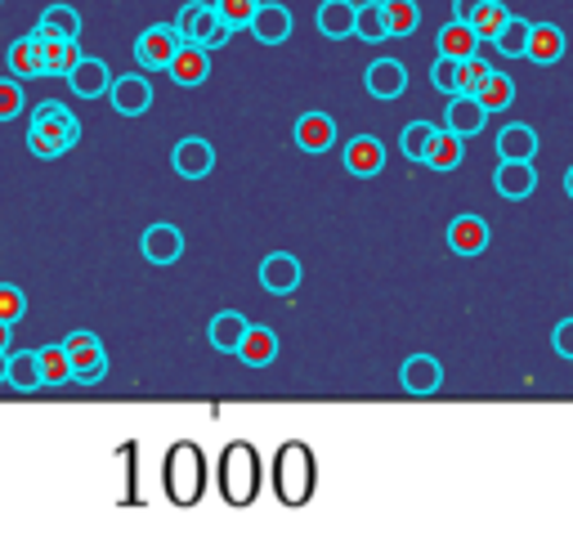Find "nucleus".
Here are the masks:
<instances>
[{
    "mask_svg": "<svg viewBox=\"0 0 573 560\" xmlns=\"http://www.w3.org/2000/svg\"><path fill=\"white\" fill-rule=\"evenodd\" d=\"M0 382H10V354L0 350Z\"/></svg>",
    "mask_w": 573,
    "mask_h": 560,
    "instance_id": "47",
    "label": "nucleus"
},
{
    "mask_svg": "<svg viewBox=\"0 0 573 560\" xmlns=\"http://www.w3.org/2000/svg\"><path fill=\"white\" fill-rule=\"evenodd\" d=\"M480 104H484L489 113H506V108L515 104V81L502 77V72H493V77L480 85Z\"/></svg>",
    "mask_w": 573,
    "mask_h": 560,
    "instance_id": "38",
    "label": "nucleus"
},
{
    "mask_svg": "<svg viewBox=\"0 0 573 560\" xmlns=\"http://www.w3.org/2000/svg\"><path fill=\"white\" fill-rule=\"evenodd\" d=\"M63 346L72 354V382L77 386H94V382L108 377V350L94 332H72Z\"/></svg>",
    "mask_w": 573,
    "mask_h": 560,
    "instance_id": "6",
    "label": "nucleus"
},
{
    "mask_svg": "<svg viewBox=\"0 0 573 560\" xmlns=\"http://www.w3.org/2000/svg\"><path fill=\"white\" fill-rule=\"evenodd\" d=\"M10 386L32 395L36 386H45V372H40V350H19L10 354Z\"/></svg>",
    "mask_w": 573,
    "mask_h": 560,
    "instance_id": "29",
    "label": "nucleus"
},
{
    "mask_svg": "<svg viewBox=\"0 0 573 560\" xmlns=\"http://www.w3.org/2000/svg\"><path fill=\"white\" fill-rule=\"evenodd\" d=\"M359 40L367 45H381L390 40V19H386V0H367V5H359Z\"/></svg>",
    "mask_w": 573,
    "mask_h": 560,
    "instance_id": "33",
    "label": "nucleus"
},
{
    "mask_svg": "<svg viewBox=\"0 0 573 560\" xmlns=\"http://www.w3.org/2000/svg\"><path fill=\"white\" fill-rule=\"evenodd\" d=\"M215 485H220V498L229 506H252L260 498V485H265V466H260L256 444H247V440L224 444V453L215 462Z\"/></svg>",
    "mask_w": 573,
    "mask_h": 560,
    "instance_id": "1",
    "label": "nucleus"
},
{
    "mask_svg": "<svg viewBox=\"0 0 573 560\" xmlns=\"http://www.w3.org/2000/svg\"><path fill=\"white\" fill-rule=\"evenodd\" d=\"M493 189H498L506 202L534 198V189H538V171H534V162H506V158H502V166L493 171Z\"/></svg>",
    "mask_w": 573,
    "mask_h": 560,
    "instance_id": "8",
    "label": "nucleus"
},
{
    "mask_svg": "<svg viewBox=\"0 0 573 560\" xmlns=\"http://www.w3.org/2000/svg\"><path fill=\"white\" fill-rule=\"evenodd\" d=\"M399 382H404L408 395H435L440 382H444V368H440L435 354H412L404 363V372H399Z\"/></svg>",
    "mask_w": 573,
    "mask_h": 560,
    "instance_id": "14",
    "label": "nucleus"
},
{
    "mask_svg": "<svg viewBox=\"0 0 573 560\" xmlns=\"http://www.w3.org/2000/svg\"><path fill=\"white\" fill-rule=\"evenodd\" d=\"M5 63H10V77L19 81H32V77H45V50H40V40L27 32L19 36L10 50H5Z\"/></svg>",
    "mask_w": 573,
    "mask_h": 560,
    "instance_id": "21",
    "label": "nucleus"
},
{
    "mask_svg": "<svg viewBox=\"0 0 573 560\" xmlns=\"http://www.w3.org/2000/svg\"><path fill=\"white\" fill-rule=\"evenodd\" d=\"M484 117H489V108L480 104V95H453V100H448V113H444L448 130H457L461 139L480 135V130H484Z\"/></svg>",
    "mask_w": 573,
    "mask_h": 560,
    "instance_id": "20",
    "label": "nucleus"
},
{
    "mask_svg": "<svg viewBox=\"0 0 573 560\" xmlns=\"http://www.w3.org/2000/svg\"><path fill=\"white\" fill-rule=\"evenodd\" d=\"M68 81H72V90L81 100H100V95H108L113 90V77H108V63L104 59H81L72 72H68Z\"/></svg>",
    "mask_w": 573,
    "mask_h": 560,
    "instance_id": "24",
    "label": "nucleus"
},
{
    "mask_svg": "<svg viewBox=\"0 0 573 560\" xmlns=\"http://www.w3.org/2000/svg\"><path fill=\"white\" fill-rule=\"evenodd\" d=\"M179 32H175V23L171 27H149L139 40H135V59L143 63V68H153V72H166L171 63H175V55H179Z\"/></svg>",
    "mask_w": 573,
    "mask_h": 560,
    "instance_id": "7",
    "label": "nucleus"
},
{
    "mask_svg": "<svg viewBox=\"0 0 573 560\" xmlns=\"http://www.w3.org/2000/svg\"><path fill=\"white\" fill-rule=\"evenodd\" d=\"M318 32L327 40H346L359 32V5H350V0H323L318 5Z\"/></svg>",
    "mask_w": 573,
    "mask_h": 560,
    "instance_id": "19",
    "label": "nucleus"
},
{
    "mask_svg": "<svg viewBox=\"0 0 573 560\" xmlns=\"http://www.w3.org/2000/svg\"><path fill=\"white\" fill-rule=\"evenodd\" d=\"M237 359H243L247 368L273 363V359H278V337H273L269 328H252V332L243 337V346H237Z\"/></svg>",
    "mask_w": 573,
    "mask_h": 560,
    "instance_id": "32",
    "label": "nucleus"
},
{
    "mask_svg": "<svg viewBox=\"0 0 573 560\" xmlns=\"http://www.w3.org/2000/svg\"><path fill=\"white\" fill-rule=\"evenodd\" d=\"M435 135H440V126H430V121H412V126L399 135V149H404V158H408V162H425V158H430V144H435Z\"/></svg>",
    "mask_w": 573,
    "mask_h": 560,
    "instance_id": "36",
    "label": "nucleus"
},
{
    "mask_svg": "<svg viewBox=\"0 0 573 560\" xmlns=\"http://www.w3.org/2000/svg\"><path fill=\"white\" fill-rule=\"evenodd\" d=\"M457 77H461V59H448V55H440L435 68H430V81H435V90H444L448 100L457 95Z\"/></svg>",
    "mask_w": 573,
    "mask_h": 560,
    "instance_id": "41",
    "label": "nucleus"
},
{
    "mask_svg": "<svg viewBox=\"0 0 573 560\" xmlns=\"http://www.w3.org/2000/svg\"><path fill=\"white\" fill-rule=\"evenodd\" d=\"M551 346H556V354H560V359H573V318L556 323V332H551Z\"/></svg>",
    "mask_w": 573,
    "mask_h": 560,
    "instance_id": "45",
    "label": "nucleus"
},
{
    "mask_svg": "<svg viewBox=\"0 0 573 560\" xmlns=\"http://www.w3.org/2000/svg\"><path fill=\"white\" fill-rule=\"evenodd\" d=\"M171 166L184 175V179H207L211 166H215V149L207 144V139H179L175 153H171Z\"/></svg>",
    "mask_w": 573,
    "mask_h": 560,
    "instance_id": "11",
    "label": "nucleus"
},
{
    "mask_svg": "<svg viewBox=\"0 0 573 560\" xmlns=\"http://www.w3.org/2000/svg\"><path fill=\"white\" fill-rule=\"evenodd\" d=\"M480 5H484V0H453V19H461V23H470L475 14H480Z\"/></svg>",
    "mask_w": 573,
    "mask_h": 560,
    "instance_id": "46",
    "label": "nucleus"
},
{
    "mask_svg": "<svg viewBox=\"0 0 573 560\" xmlns=\"http://www.w3.org/2000/svg\"><path fill=\"white\" fill-rule=\"evenodd\" d=\"M252 332V323L243 318V314H215L211 318V328H207V337H211V346L220 350V354H237V346H243V337Z\"/></svg>",
    "mask_w": 573,
    "mask_h": 560,
    "instance_id": "27",
    "label": "nucleus"
},
{
    "mask_svg": "<svg viewBox=\"0 0 573 560\" xmlns=\"http://www.w3.org/2000/svg\"><path fill=\"white\" fill-rule=\"evenodd\" d=\"M296 144L305 153H327L331 144H337V121H331L327 113H305L296 121Z\"/></svg>",
    "mask_w": 573,
    "mask_h": 560,
    "instance_id": "23",
    "label": "nucleus"
},
{
    "mask_svg": "<svg viewBox=\"0 0 573 560\" xmlns=\"http://www.w3.org/2000/svg\"><path fill=\"white\" fill-rule=\"evenodd\" d=\"M498 158H506V162H534L538 158V130L534 126H506L502 135H498Z\"/></svg>",
    "mask_w": 573,
    "mask_h": 560,
    "instance_id": "26",
    "label": "nucleus"
},
{
    "mask_svg": "<svg viewBox=\"0 0 573 560\" xmlns=\"http://www.w3.org/2000/svg\"><path fill=\"white\" fill-rule=\"evenodd\" d=\"M489 224L480 220V215H457L453 224H448V247L457 252V256H480L484 247H489Z\"/></svg>",
    "mask_w": 573,
    "mask_h": 560,
    "instance_id": "18",
    "label": "nucleus"
},
{
    "mask_svg": "<svg viewBox=\"0 0 573 560\" xmlns=\"http://www.w3.org/2000/svg\"><path fill=\"white\" fill-rule=\"evenodd\" d=\"M162 489L175 506H198L207 493V453L194 440H179L166 448L162 462Z\"/></svg>",
    "mask_w": 573,
    "mask_h": 560,
    "instance_id": "3",
    "label": "nucleus"
},
{
    "mask_svg": "<svg viewBox=\"0 0 573 560\" xmlns=\"http://www.w3.org/2000/svg\"><path fill=\"white\" fill-rule=\"evenodd\" d=\"M529 59L538 68H551L564 59V32L556 23H534V36H529Z\"/></svg>",
    "mask_w": 573,
    "mask_h": 560,
    "instance_id": "28",
    "label": "nucleus"
},
{
    "mask_svg": "<svg viewBox=\"0 0 573 560\" xmlns=\"http://www.w3.org/2000/svg\"><path fill=\"white\" fill-rule=\"evenodd\" d=\"M506 23H511V10L502 5V0H484L480 14L470 19V27L480 32V40H484V45H493V40H498V32H502Z\"/></svg>",
    "mask_w": 573,
    "mask_h": 560,
    "instance_id": "37",
    "label": "nucleus"
},
{
    "mask_svg": "<svg viewBox=\"0 0 573 560\" xmlns=\"http://www.w3.org/2000/svg\"><path fill=\"white\" fill-rule=\"evenodd\" d=\"M23 113V85L19 77H0V121H10Z\"/></svg>",
    "mask_w": 573,
    "mask_h": 560,
    "instance_id": "43",
    "label": "nucleus"
},
{
    "mask_svg": "<svg viewBox=\"0 0 573 560\" xmlns=\"http://www.w3.org/2000/svg\"><path fill=\"white\" fill-rule=\"evenodd\" d=\"M363 81L372 90V100H399L404 90H408V68L399 59H376Z\"/></svg>",
    "mask_w": 573,
    "mask_h": 560,
    "instance_id": "16",
    "label": "nucleus"
},
{
    "mask_svg": "<svg viewBox=\"0 0 573 560\" xmlns=\"http://www.w3.org/2000/svg\"><path fill=\"white\" fill-rule=\"evenodd\" d=\"M440 55H448V59L484 55V40H480V32H475L470 23L453 19V23H444V27H440Z\"/></svg>",
    "mask_w": 573,
    "mask_h": 560,
    "instance_id": "22",
    "label": "nucleus"
},
{
    "mask_svg": "<svg viewBox=\"0 0 573 560\" xmlns=\"http://www.w3.org/2000/svg\"><path fill=\"white\" fill-rule=\"evenodd\" d=\"M27 314V301H23V292L19 288H10V283H0V318H5L10 323V328H14V323Z\"/></svg>",
    "mask_w": 573,
    "mask_h": 560,
    "instance_id": "44",
    "label": "nucleus"
},
{
    "mask_svg": "<svg viewBox=\"0 0 573 560\" xmlns=\"http://www.w3.org/2000/svg\"><path fill=\"white\" fill-rule=\"evenodd\" d=\"M32 36L40 40V50H45V77H68L85 59L72 36H40L36 27H32Z\"/></svg>",
    "mask_w": 573,
    "mask_h": 560,
    "instance_id": "15",
    "label": "nucleus"
},
{
    "mask_svg": "<svg viewBox=\"0 0 573 560\" xmlns=\"http://www.w3.org/2000/svg\"><path fill=\"white\" fill-rule=\"evenodd\" d=\"M139 252L149 265H175L184 256V233L175 224H153V229H143Z\"/></svg>",
    "mask_w": 573,
    "mask_h": 560,
    "instance_id": "9",
    "label": "nucleus"
},
{
    "mask_svg": "<svg viewBox=\"0 0 573 560\" xmlns=\"http://www.w3.org/2000/svg\"><path fill=\"white\" fill-rule=\"evenodd\" d=\"M273 493L282 506H305L318 489V462H314V448L305 440H286L278 444L273 453Z\"/></svg>",
    "mask_w": 573,
    "mask_h": 560,
    "instance_id": "2",
    "label": "nucleus"
},
{
    "mask_svg": "<svg viewBox=\"0 0 573 560\" xmlns=\"http://www.w3.org/2000/svg\"><path fill=\"white\" fill-rule=\"evenodd\" d=\"M215 10H220L233 27H252V19L260 14V0H215Z\"/></svg>",
    "mask_w": 573,
    "mask_h": 560,
    "instance_id": "42",
    "label": "nucleus"
},
{
    "mask_svg": "<svg viewBox=\"0 0 573 560\" xmlns=\"http://www.w3.org/2000/svg\"><path fill=\"white\" fill-rule=\"evenodd\" d=\"M529 36H534V23H524V19H515L511 14V23L498 32V40H493V50L502 55V59H529Z\"/></svg>",
    "mask_w": 573,
    "mask_h": 560,
    "instance_id": "30",
    "label": "nucleus"
},
{
    "mask_svg": "<svg viewBox=\"0 0 573 560\" xmlns=\"http://www.w3.org/2000/svg\"><path fill=\"white\" fill-rule=\"evenodd\" d=\"M5 346H10V323L0 318V350H5Z\"/></svg>",
    "mask_w": 573,
    "mask_h": 560,
    "instance_id": "48",
    "label": "nucleus"
},
{
    "mask_svg": "<svg viewBox=\"0 0 573 560\" xmlns=\"http://www.w3.org/2000/svg\"><path fill=\"white\" fill-rule=\"evenodd\" d=\"M461 158H466V149H461V135L444 126V130L435 135V144H430L425 166H430V171H457V166H461Z\"/></svg>",
    "mask_w": 573,
    "mask_h": 560,
    "instance_id": "31",
    "label": "nucleus"
},
{
    "mask_svg": "<svg viewBox=\"0 0 573 560\" xmlns=\"http://www.w3.org/2000/svg\"><path fill=\"white\" fill-rule=\"evenodd\" d=\"M493 77V68L484 63V55L461 59V77H457V95H480V85Z\"/></svg>",
    "mask_w": 573,
    "mask_h": 560,
    "instance_id": "40",
    "label": "nucleus"
},
{
    "mask_svg": "<svg viewBox=\"0 0 573 560\" xmlns=\"http://www.w3.org/2000/svg\"><path fill=\"white\" fill-rule=\"evenodd\" d=\"M564 194L573 198V166H569V175H564Z\"/></svg>",
    "mask_w": 573,
    "mask_h": 560,
    "instance_id": "49",
    "label": "nucleus"
},
{
    "mask_svg": "<svg viewBox=\"0 0 573 560\" xmlns=\"http://www.w3.org/2000/svg\"><path fill=\"white\" fill-rule=\"evenodd\" d=\"M40 372H45V386H68L72 382V354L68 346H40Z\"/></svg>",
    "mask_w": 573,
    "mask_h": 560,
    "instance_id": "34",
    "label": "nucleus"
},
{
    "mask_svg": "<svg viewBox=\"0 0 573 560\" xmlns=\"http://www.w3.org/2000/svg\"><path fill=\"white\" fill-rule=\"evenodd\" d=\"M166 72L175 77V85L194 90V85H202V81H207V72H211V50H207V45L184 40V45H179V55H175V63H171Z\"/></svg>",
    "mask_w": 573,
    "mask_h": 560,
    "instance_id": "12",
    "label": "nucleus"
},
{
    "mask_svg": "<svg viewBox=\"0 0 573 560\" xmlns=\"http://www.w3.org/2000/svg\"><path fill=\"white\" fill-rule=\"evenodd\" d=\"M36 32L40 36H81V14L72 10V5H50L40 14V23H36Z\"/></svg>",
    "mask_w": 573,
    "mask_h": 560,
    "instance_id": "35",
    "label": "nucleus"
},
{
    "mask_svg": "<svg viewBox=\"0 0 573 560\" xmlns=\"http://www.w3.org/2000/svg\"><path fill=\"white\" fill-rule=\"evenodd\" d=\"M381 166H386V144H381L376 135H354L346 144V171L367 179V175H381Z\"/></svg>",
    "mask_w": 573,
    "mask_h": 560,
    "instance_id": "13",
    "label": "nucleus"
},
{
    "mask_svg": "<svg viewBox=\"0 0 573 560\" xmlns=\"http://www.w3.org/2000/svg\"><path fill=\"white\" fill-rule=\"evenodd\" d=\"M386 19H390V36H412L421 27L417 0H386Z\"/></svg>",
    "mask_w": 573,
    "mask_h": 560,
    "instance_id": "39",
    "label": "nucleus"
},
{
    "mask_svg": "<svg viewBox=\"0 0 573 560\" xmlns=\"http://www.w3.org/2000/svg\"><path fill=\"white\" fill-rule=\"evenodd\" d=\"M260 288L273 292V296H292V292L301 288V260L286 256V252L265 256V265H260Z\"/></svg>",
    "mask_w": 573,
    "mask_h": 560,
    "instance_id": "10",
    "label": "nucleus"
},
{
    "mask_svg": "<svg viewBox=\"0 0 573 560\" xmlns=\"http://www.w3.org/2000/svg\"><path fill=\"white\" fill-rule=\"evenodd\" d=\"M175 32L179 40H194V45H207V50H224L229 36L237 32L215 5H202V0H188V5L179 10L175 19Z\"/></svg>",
    "mask_w": 573,
    "mask_h": 560,
    "instance_id": "5",
    "label": "nucleus"
},
{
    "mask_svg": "<svg viewBox=\"0 0 573 560\" xmlns=\"http://www.w3.org/2000/svg\"><path fill=\"white\" fill-rule=\"evenodd\" d=\"M77 139H81V121H77L59 100L36 104L32 130H27V153H32V158L55 162V158H63L68 149H77Z\"/></svg>",
    "mask_w": 573,
    "mask_h": 560,
    "instance_id": "4",
    "label": "nucleus"
},
{
    "mask_svg": "<svg viewBox=\"0 0 573 560\" xmlns=\"http://www.w3.org/2000/svg\"><path fill=\"white\" fill-rule=\"evenodd\" d=\"M113 108L121 117H143L153 108V85L143 77H117L113 81Z\"/></svg>",
    "mask_w": 573,
    "mask_h": 560,
    "instance_id": "17",
    "label": "nucleus"
},
{
    "mask_svg": "<svg viewBox=\"0 0 573 560\" xmlns=\"http://www.w3.org/2000/svg\"><path fill=\"white\" fill-rule=\"evenodd\" d=\"M252 36L260 45H282L292 36V10L286 5H260V14L252 19Z\"/></svg>",
    "mask_w": 573,
    "mask_h": 560,
    "instance_id": "25",
    "label": "nucleus"
}]
</instances>
